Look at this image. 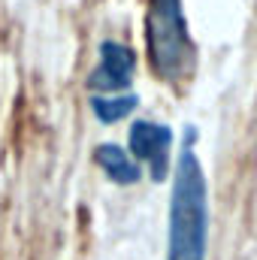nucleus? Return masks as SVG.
I'll return each mask as SVG.
<instances>
[{
  "label": "nucleus",
  "mask_w": 257,
  "mask_h": 260,
  "mask_svg": "<svg viewBox=\"0 0 257 260\" xmlns=\"http://www.w3.org/2000/svg\"><path fill=\"white\" fill-rule=\"evenodd\" d=\"M185 145L176 164L173 197H170V230H167V260H206L209 242V194L206 176L194 154L197 130L185 127Z\"/></svg>",
  "instance_id": "obj_1"
},
{
  "label": "nucleus",
  "mask_w": 257,
  "mask_h": 260,
  "mask_svg": "<svg viewBox=\"0 0 257 260\" xmlns=\"http://www.w3.org/2000/svg\"><path fill=\"white\" fill-rule=\"evenodd\" d=\"M145 46L160 82L179 85L197 67V46L188 34L182 0H148Z\"/></svg>",
  "instance_id": "obj_2"
},
{
  "label": "nucleus",
  "mask_w": 257,
  "mask_h": 260,
  "mask_svg": "<svg viewBox=\"0 0 257 260\" xmlns=\"http://www.w3.org/2000/svg\"><path fill=\"white\" fill-rule=\"evenodd\" d=\"M170 148H173V130L154 121H136L127 136V151L148 164V173L154 182H164L170 173Z\"/></svg>",
  "instance_id": "obj_3"
},
{
  "label": "nucleus",
  "mask_w": 257,
  "mask_h": 260,
  "mask_svg": "<svg viewBox=\"0 0 257 260\" xmlns=\"http://www.w3.org/2000/svg\"><path fill=\"white\" fill-rule=\"evenodd\" d=\"M133 70H136V58L124 43H115V40H106L100 46V67L88 76V88L97 94H112V91H124L130 88V79H133Z\"/></svg>",
  "instance_id": "obj_4"
},
{
  "label": "nucleus",
  "mask_w": 257,
  "mask_h": 260,
  "mask_svg": "<svg viewBox=\"0 0 257 260\" xmlns=\"http://www.w3.org/2000/svg\"><path fill=\"white\" fill-rule=\"evenodd\" d=\"M94 160L100 164V170L115 182V185H136L142 179V170H139V160L124 151L121 145L115 142H103L94 148Z\"/></svg>",
  "instance_id": "obj_5"
},
{
  "label": "nucleus",
  "mask_w": 257,
  "mask_h": 260,
  "mask_svg": "<svg viewBox=\"0 0 257 260\" xmlns=\"http://www.w3.org/2000/svg\"><path fill=\"white\" fill-rule=\"evenodd\" d=\"M139 106V100L133 97V94H118V97H106V94H94L91 97V109H94V115L103 121V124H115V121H121V118H127L130 112Z\"/></svg>",
  "instance_id": "obj_6"
}]
</instances>
